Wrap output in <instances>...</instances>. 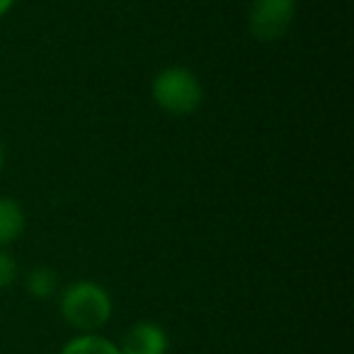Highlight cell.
I'll return each mask as SVG.
<instances>
[{
  "instance_id": "cell-1",
  "label": "cell",
  "mask_w": 354,
  "mask_h": 354,
  "mask_svg": "<svg viewBox=\"0 0 354 354\" xmlns=\"http://www.w3.org/2000/svg\"><path fill=\"white\" fill-rule=\"evenodd\" d=\"M61 318L78 333H100L112 318V296L93 279H78L64 286L59 296Z\"/></svg>"
},
{
  "instance_id": "cell-2",
  "label": "cell",
  "mask_w": 354,
  "mask_h": 354,
  "mask_svg": "<svg viewBox=\"0 0 354 354\" xmlns=\"http://www.w3.org/2000/svg\"><path fill=\"white\" fill-rule=\"evenodd\" d=\"M151 97L172 117H189L204 102V85L187 66H165L151 80Z\"/></svg>"
},
{
  "instance_id": "cell-3",
  "label": "cell",
  "mask_w": 354,
  "mask_h": 354,
  "mask_svg": "<svg viewBox=\"0 0 354 354\" xmlns=\"http://www.w3.org/2000/svg\"><path fill=\"white\" fill-rule=\"evenodd\" d=\"M299 0H252L248 10V30L257 41H279L291 30Z\"/></svg>"
},
{
  "instance_id": "cell-4",
  "label": "cell",
  "mask_w": 354,
  "mask_h": 354,
  "mask_svg": "<svg viewBox=\"0 0 354 354\" xmlns=\"http://www.w3.org/2000/svg\"><path fill=\"white\" fill-rule=\"evenodd\" d=\"M170 339H167L165 328L151 320H138L127 330L122 337L119 352L122 354H167Z\"/></svg>"
},
{
  "instance_id": "cell-5",
  "label": "cell",
  "mask_w": 354,
  "mask_h": 354,
  "mask_svg": "<svg viewBox=\"0 0 354 354\" xmlns=\"http://www.w3.org/2000/svg\"><path fill=\"white\" fill-rule=\"evenodd\" d=\"M27 226L25 207L12 197H0V248L20 241Z\"/></svg>"
},
{
  "instance_id": "cell-6",
  "label": "cell",
  "mask_w": 354,
  "mask_h": 354,
  "mask_svg": "<svg viewBox=\"0 0 354 354\" xmlns=\"http://www.w3.org/2000/svg\"><path fill=\"white\" fill-rule=\"evenodd\" d=\"M25 286L30 291V296H35V299H51V296L59 294V272L49 265H37L27 272Z\"/></svg>"
},
{
  "instance_id": "cell-7",
  "label": "cell",
  "mask_w": 354,
  "mask_h": 354,
  "mask_svg": "<svg viewBox=\"0 0 354 354\" xmlns=\"http://www.w3.org/2000/svg\"><path fill=\"white\" fill-rule=\"evenodd\" d=\"M59 354H122L119 344H114L109 337H102L100 333H80L78 337L68 339L61 347Z\"/></svg>"
},
{
  "instance_id": "cell-8",
  "label": "cell",
  "mask_w": 354,
  "mask_h": 354,
  "mask_svg": "<svg viewBox=\"0 0 354 354\" xmlns=\"http://www.w3.org/2000/svg\"><path fill=\"white\" fill-rule=\"evenodd\" d=\"M17 274H20L17 260L6 250V248H0V289H10V286L17 281Z\"/></svg>"
},
{
  "instance_id": "cell-9",
  "label": "cell",
  "mask_w": 354,
  "mask_h": 354,
  "mask_svg": "<svg viewBox=\"0 0 354 354\" xmlns=\"http://www.w3.org/2000/svg\"><path fill=\"white\" fill-rule=\"evenodd\" d=\"M15 3H17V0H0V20H3V17H6L12 8H15Z\"/></svg>"
},
{
  "instance_id": "cell-10",
  "label": "cell",
  "mask_w": 354,
  "mask_h": 354,
  "mask_svg": "<svg viewBox=\"0 0 354 354\" xmlns=\"http://www.w3.org/2000/svg\"><path fill=\"white\" fill-rule=\"evenodd\" d=\"M6 162H8V153H6V146L0 143V172H3V167H6Z\"/></svg>"
}]
</instances>
